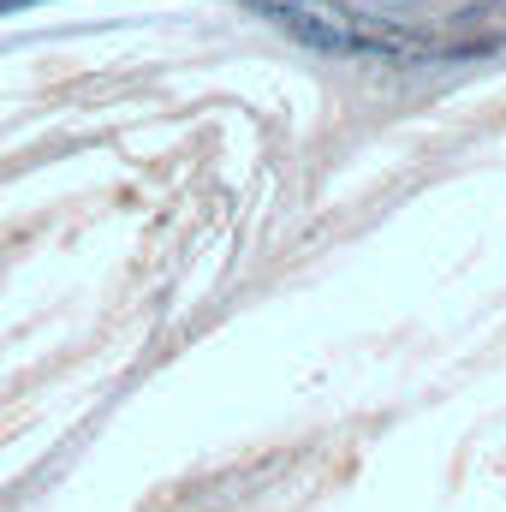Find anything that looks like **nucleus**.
<instances>
[{
    "instance_id": "nucleus-1",
    "label": "nucleus",
    "mask_w": 506,
    "mask_h": 512,
    "mask_svg": "<svg viewBox=\"0 0 506 512\" xmlns=\"http://www.w3.org/2000/svg\"><path fill=\"white\" fill-rule=\"evenodd\" d=\"M274 18H280L298 42H310V48H322V54L393 60V66L435 54L429 36H417V30H405V24H393V18H370V12H358V6H346V0H280Z\"/></svg>"
},
{
    "instance_id": "nucleus-2",
    "label": "nucleus",
    "mask_w": 506,
    "mask_h": 512,
    "mask_svg": "<svg viewBox=\"0 0 506 512\" xmlns=\"http://www.w3.org/2000/svg\"><path fill=\"white\" fill-rule=\"evenodd\" d=\"M245 6H256V12H274V6H280V0H245Z\"/></svg>"
}]
</instances>
